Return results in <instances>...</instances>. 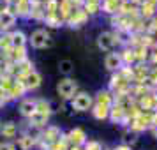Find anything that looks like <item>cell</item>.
<instances>
[{
	"instance_id": "obj_23",
	"label": "cell",
	"mask_w": 157,
	"mask_h": 150,
	"mask_svg": "<svg viewBox=\"0 0 157 150\" xmlns=\"http://www.w3.org/2000/svg\"><path fill=\"white\" fill-rule=\"evenodd\" d=\"M85 150H101V145L97 141H86L85 143Z\"/></svg>"
},
{
	"instance_id": "obj_19",
	"label": "cell",
	"mask_w": 157,
	"mask_h": 150,
	"mask_svg": "<svg viewBox=\"0 0 157 150\" xmlns=\"http://www.w3.org/2000/svg\"><path fill=\"white\" fill-rule=\"evenodd\" d=\"M37 113H43V115H48L50 117L51 115V104L48 102V101H44V99H39L37 101V110H36Z\"/></svg>"
},
{
	"instance_id": "obj_14",
	"label": "cell",
	"mask_w": 157,
	"mask_h": 150,
	"mask_svg": "<svg viewBox=\"0 0 157 150\" xmlns=\"http://www.w3.org/2000/svg\"><path fill=\"white\" fill-rule=\"evenodd\" d=\"M92 115L97 118V120H104V118L109 117V108L104 106V104H95L94 110H92Z\"/></svg>"
},
{
	"instance_id": "obj_32",
	"label": "cell",
	"mask_w": 157,
	"mask_h": 150,
	"mask_svg": "<svg viewBox=\"0 0 157 150\" xmlns=\"http://www.w3.org/2000/svg\"><path fill=\"white\" fill-rule=\"evenodd\" d=\"M44 150H48V148H44Z\"/></svg>"
},
{
	"instance_id": "obj_5",
	"label": "cell",
	"mask_w": 157,
	"mask_h": 150,
	"mask_svg": "<svg viewBox=\"0 0 157 150\" xmlns=\"http://www.w3.org/2000/svg\"><path fill=\"white\" fill-rule=\"evenodd\" d=\"M16 20H18L16 13L9 11V9L0 11V30H2V32H7V30H11L16 25Z\"/></svg>"
},
{
	"instance_id": "obj_21",
	"label": "cell",
	"mask_w": 157,
	"mask_h": 150,
	"mask_svg": "<svg viewBox=\"0 0 157 150\" xmlns=\"http://www.w3.org/2000/svg\"><path fill=\"white\" fill-rule=\"evenodd\" d=\"M102 9L106 13H117L118 11V0H104L102 2Z\"/></svg>"
},
{
	"instance_id": "obj_17",
	"label": "cell",
	"mask_w": 157,
	"mask_h": 150,
	"mask_svg": "<svg viewBox=\"0 0 157 150\" xmlns=\"http://www.w3.org/2000/svg\"><path fill=\"white\" fill-rule=\"evenodd\" d=\"M18 145H20L23 150H30L34 145H36V138H32L30 134H23L21 138L18 140Z\"/></svg>"
},
{
	"instance_id": "obj_28",
	"label": "cell",
	"mask_w": 157,
	"mask_h": 150,
	"mask_svg": "<svg viewBox=\"0 0 157 150\" xmlns=\"http://www.w3.org/2000/svg\"><path fill=\"white\" fill-rule=\"evenodd\" d=\"M115 150H131V148H129L127 145H120V147H117Z\"/></svg>"
},
{
	"instance_id": "obj_13",
	"label": "cell",
	"mask_w": 157,
	"mask_h": 150,
	"mask_svg": "<svg viewBox=\"0 0 157 150\" xmlns=\"http://www.w3.org/2000/svg\"><path fill=\"white\" fill-rule=\"evenodd\" d=\"M29 120H30V125H32V127H44V125L48 124V120H50V117H48V115H43V113H37L36 111Z\"/></svg>"
},
{
	"instance_id": "obj_1",
	"label": "cell",
	"mask_w": 157,
	"mask_h": 150,
	"mask_svg": "<svg viewBox=\"0 0 157 150\" xmlns=\"http://www.w3.org/2000/svg\"><path fill=\"white\" fill-rule=\"evenodd\" d=\"M57 94L62 99L71 101L76 94H78V83L71 78H64L57 83Z\"/></svg>"
},
{
	"instance_id": "obj_31",
	"label": "cell",
	"mask_w": 157,
	"mask_h": 150,
	"mask_svg": "<svg viewBox=\"0 0 157 150\" xmlns=\"http://www.w3.org/2000/svg\"><path fill=\"white\" fill-rule=\"evenodd\" d=\"M69 150H81V148H79V147H71Z\"/></svg>"
},
{
	"instance_id": "obj_20",
	"label": "cell",
	"mask_w": 157,
	"mask_h": 150,
	"mask_svg": "<svg viewBox=\"0 0 157 150\" xmlns=\"http://www.w3.org/2000/svg\"><path fill=\"white\" fill-rule=\"evenodd\" d=\"M109 118H111L113 122L122 120V118H124V108H120V106L111 108V110H109Z\"/></svg>"
},
{
	"instance_id": "obj_26",
	"label": "cell",
	"mask_w": 157,
	"mask_h": 150,
	"mask_svg": "<svg viewBox=\"0 0 157 150\" xmlns=\"http://www.w3.org/2000/svg\"><path fill=\"white\" fill-rule=\"evenodd\" d=\"M0 150H13V143H0Z\"/></svg>"
},
{
	"instance_id": "obj_22",
	"label": "cell",
	"mask_w": 157,
	"mask_h": 150,
	"mask_svg": "<svg viewBox=\"0 0 157 150\" xmlns=\"http://www.w3.org/2000/svg\"><path fill=\"white\" fill-rule=\"evenodd\" d=\"M97 9H99V4L97 2H88L86 4V13H90V14L97 13Z\"/></svg>"
},
{
	"instance_id": "obj_4",
	"label": "cell",
	"mask_w": 157,
	"mask_h": 150,
	"mask_svg": "<svg viewBox=\"0 0 157 150\" xmlns=\"http://www.w3.org/2000/svg\"><path fill=\"white\" fill-rule=\"evenodd\" d=\"M18 79L23 83V87H25L27 90H36V88H39V87H41L43 76H41L36 69H32V71H29L25 76H21V78H18Z\"/></svg>"
},
{
	"instance_id": "obj_7",
	"label": "cell",
	"mask_w": 157,
	"mask_h": 150,
	"mask_svg": "<svg viewBox=\"0 0 157 150\" xmlns=\"http://www.w3.org/2000/svg\"><path fill=\"white\" fill-rule=\"evenodd\" d=\"M27 43H29V39H27V36L21 30H16L13 34H9V46L13 50H25Z\"/></svg>"
},
{
	"instance_id": "obj_18",
	"label": "cell",
	"mask_w": 157,
	"mask_h": 150,
	"mask_svg": "<svg viewBox=\"0 0 157 150\" xmlns=\"http://www.w3.org/2000/svg\"><path fill=\"white\" fill-rule=\"evenodd\" d=\"M111 102H113V95H111L109 92L104 90V92L97 94V104H104V106L109 108V106H111Z\"/></svg>"
},
{
	"instance_id": "obj_25",
	"label": "cell",
	"mask_w": 157,
	"mask_h": 150,
	"mask_svg": "<svg viewBox=\"0 0 157 150\" xmlns=\"http://www.w3.org/2000/svg\"><path fill=\"white\" fill-rule=\"evenodd\" d=\"M152 4H150V2H147V6H145V4H143V14H147V16H150L152 14V13H154V11H152Z\"/></svg>"
},
{
	"instance_id": "obj_3",
	"label": "cell",
	"mask_w": 157,
	"mask_h": 150,
	"mask_svg": "<svg viewBox=\"0 0 157 150\" xmlns=\"http://www.w3.org/2000/svg\"><path fill=\"white\" fill-rule=\"evenodd\" d=\"M29 43L32 44V48L36 50H43L50 44V34L46 32L44 29H37L32 32V36L29 37Z\"/></svg>"
},
{
	"instance_id": "obj_10",
	"label": "cell",
	"mask_w": 157,
	"mask_h": 150,
	"mask_svg": "<svg viewBox=\"0 0 157 150\" xmlns=\"http://www.w3.org/2000/svg\"><path fill=\"white\" fill-rule=\"evenodd\" d=\"M67 138V141L72 143L74 147H79V145H85L86 143V134H85V131L83 129H79V127H74L69 131V134L65 136Z\"/></svg>"
},
{
	"instance_id": "obj_11",
	"label": "cell",
	"mask_w": 157,
	"mask_h": 150,
	"mask_svg": "<svg viewBox=\"0 0 157 150\" xmlns=\"http://www.w3.org/2000/svg\"><path fill=\"white\" fill-rule=\"evenodd\" d=\"M122 55L118 53H108L106 58H104V67L108 71H120L122 69Z\"/></svg>"
},
{
	"instance_id": "obj_27",
	"label": "cell",
	"mask_w": 157,
	"mask_h": 150,
	"mask_svg": "<svg viewBox=\"0 0 157 150\" xmlns=\"http://www.w3.org/2000/svg\"><path fill=\"white\" fill-rule=\"evenodd\" d=\"M150 124H152V125H157V111L150 117Z\"/></svg>"
},
{
	"instance_id": "obj_29",
	"label": "cell",
	"mask_w": 157,
	"mask_h": 150,
	"mask_svg": "<svg viewBox=\"0 0 157 150\" xmlns=\"http://www.w3.org/2000/svg\"><path fill=\"white\" fill-rule=\"evenodd\" d=\"M152 134H154V138H157V125H152Z\"/></svg>"
},
{
	"instance_id": "obj_16",
	"label": "cell",
	"mask_w": 157,
	"mask_h": 150,
	"mask_svg": "<svg viewBox=\"0 0 157 150\" xmlns=\"http://www.w3.org/2000/svg\"><path fill=\"white\" fill-rule=\"evenodd\" d=\"M16 11H18V16H29L32 11V4L29 0H20L16 4Z\"/></svg>"
},
{
	"instance_id": "obj_6",
	"label": "cell",
	"mask_w": 157,
	"mask_h": 150,
	"mask_svg": "<svg viewBox=\"0 0 157 150\" xmlns=\"http://www.w3.org/2000/svg\"><path fill=\"white\" fill-rule=\"evenodd\" d=\"M117 43H118V41H117L115 34H111V32H102V34H99V37H97V46H99V50H102V51H111Z\"/></svg>"
},
{
	"instance_id": "obj_9",
	"label": "cell",
	"mask_w": 157,
	"mask_h": 150,
	"mask_svg": "<svg viewBox=\"0 0 157 150\" xmlns=\"http://www.w3.org/2000/svg\"><path fill=\"white\" fill-rule=\"evenodd\" d=\"M18 110H20V115L21 117H25V118H30L32 115L36 113L37 110V101L36 99H23L21 102H20V106H18Z\"/></svg>"
},
{
	"instance_id": "obj_15",
	"label": "cell",
	"mask_w": 157,
	"mask_h": 150,
	"mask_svg": "<svg viewBox=\"0 0 157 150\" xmlns=\"http://www.w3.org/2000/svg\"><path fill=\"white\" fill-rule=\"evenodd\" d=\"M58 71H60V74H64V76H69V74L74 71V64H72V60H69V58L60 60V62H58Z\"/></svg>"
},
{
	"instance_id": "obj_2",
	"label": "cell",
	"mask_w": 157,
	"mask_h": 150,
	"mask_svg": "<svg viewBox=\"0 0 157 150\" xmlns=\"http://www.w3.org/2000/svg\"><path fill=\"white\" fill-rule=\"evenodd\" d=\"M71 106H72V110H76V111H88V110H92V106H94V99L88 92H78L71 99Z\"/></svg>"
},
{
	"instance_id": "obj_24",
	"label": "cell",
	"mask_w": 157,
	"mask_h": 150,
	"mask_svg": "<svg viewBox=\"0 0 157 150\" xmlns=\"http://www.w3.org/2000/svg\"><path fill=\"white\" fill-rule=\"evenodd\" d=\"M124 53H125V55H124V57H122V62H124V58H125V60H127V62H132V60H134V51H124Z\"/></svg>"
},
{
	"instance_id": "obj_30",
	"label": "cell",
	"mask_w": 157,
	"mask_h": 150,
	"mask_svg": "<svg viewBox=\"0 0 157 150\" xmlns=\"http://www.w3.org/2000/svg\"><path fill=\"white\" fill-rule=\"evenodd\" d=\"M4 2H6V4H18L20 0H4Z\"/></svg>"
},
{
	"instance_id": "obj_8",
	"label": "cell",
	"mask_w": 157,
	"mask_h": 150,
	"mask_svg": "<svg viewBox=\"0 0 157 150\" xmlns=\"http://www.w3.org/2000/svg\"><path fill=\"white\" fill-rule=\"evenodd\" d=\"M41 138L46 141V147L50 148L53 143H57L58 140L62 138V131H60L58 127H53V125H50V127H46V131L41 134Z\"/></svg>"
},
{
	"instance_id": "obj_12",
	"label": "cell",
	"mask_w": 157,
	"mask_h": 150,
	"mask_svg": "<svg viewBox=\"0 0 157 150\" xmlns=\"http://www.w3.org/2000/svg\"><path fill=\"white\" fill-rule=\"evenodd\" d=\"M0 133H2L4 138H14L16 133H18V127H16L14 122H4L0 125Z\"/></svg>"
}]
</instances>
